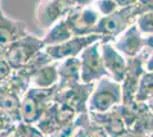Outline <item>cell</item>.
<instances>
[{"label": "cell", "mask_w": 153, "mask_h": 137, "mask_svg": "<svg viewBox=\"0 0 153 137\" xmlns=\"http://www.w3.org/2000/svg\"><path fill=\"white\" fill-rule=\"evenodd\" d=\"M137 17L138 13L135 5L120 7L114 13L102 16L96 25L94 33L101 36L102 44H113L122 32L134 24Z\"/></svg>", "instance_id": "1"}, {"label": "cell", "mask_w": 153, "mask_h": 137, "mask_svg": "<svg viewBox=\"0 0 153 137\" xmlns=\"http://www.w3.org/2000/svg\"><path fill=\"white\" fill-rule=\"evenodd\" d=\"M57 85L51 88H33L30 87L21 99V118L22 122L36 124L42 117L47 107L54 102Z\"/></svg>", "instance_id": "2"}, {"label": "cell", "mask_w": 153, "mask_h": 137, "mask_svg": "<svg viewBox=\"0 0 153 137\" xmlns=\"http://www.w3.org/2000/svg\"><path fill=\"white\" fill-rule=\"evenodd\" d=\"M122 103L121 84L104 77L95 82L88 99V112H108Z\"/></svg>", "instance_id": "3"}, {"label": "cell", "mask_w": 153, "mask_h": 137, "mask_svg": "<svg viewBox=\"0 0 153 137\" xmlns=\"http://www.w3.org/2000/svg\"><path fill=\"white\" fill-rule=\"evenodd\" d=\"M46 47L44 40L37 38L32 34H27L15 41L8 47L4 59L9 63L14 71H19L31 61V59L38 52Z\"/></svg>", "instance_id": "4"}, {"label": "cell", "mask_w": 153, "mask_h": 137, "mask_svg": "<svg viewBox=\"0 0 153 137\" xmlns=\"http://www.w3.org/2000/svg\"><path fill=\"white\" fill-rule=\"evenodd\" d=\"M76 118V114L68 106L57 102H51L42 117L36 124V127L46 137H51L73 124Z\"/></svg>", "instance_id": "5"}, {"label": "cell", "mask_w": 153, "mask_h": 137, "mask_svg": "<svg viewBox=\"0 0 153 137\" xmlns=\"http://www.w3.org/2000/svg\"><path fill=\"white\" fill-rule=\"evenodd\" d=\"M119 109L127 129L143 136H149L153 131V113L146 103L135 101L131 104H120Z\"/></svg>", "instance_id": "6"}, {"label": "cell", "mask_w": 153, "mask_h": 137, "mask_svg": "<svg viewBox=\"0 0 153 137\" xmlns=\"http://www.w3.org/2000/svg\"><path fill=\"white\" fill-rule=\"evenodd\" d=\"M78 57L80 59V80L82 84H94L104 77H110L101 55V41L85 48Z\"/></svg>", "instance_id": "7"}, {"label": "cell", "mask_w": 153, "mask_h": 137, "mask_svg": "<svg viewBox=\"0 0 153 137\" xmlns=\"http://www.w3.org/2000/svg\"><path fill=\"white\" fill-rule=\"evenodd\" d=\"M152 50L153 48H147L133 59H127V73L121 82V104H131L136 101L135 96L138 88V84L143 73L145 72V62Z\"/></svg>", "instance_id": "8"}, {"label": "cell", "mask_w": 153, "mask_h": 137, "mask_svg": "<svg viewBox=\"0 0 153 137\" xmlns=\"http://www.w3.org/2000/svg\"><path fill=\"white\" fill-rule=\"evenodd\" d=\"M101 17L102 15L96 9V7L90 5L72 9L63 17V21L72 37H81L94 34V30Z\"/></svg>", "instance_id": "9"}, {"label": "cell", "mask_w": 153, "mask_h": 137, "mask_svg": "<svg viewBox=\"0 0 153 137\" xmlns=\"http://www.w3.org/2000/svg\"><path fill=\"white\" fill-rule=\"evenodd\" d=\"M126 59H133L147 48H153V37H145L136 23L131 24L112 44Z\"/></svg>", "instance_id": "10"}, {"label": "cell", "mask_w": 153, "mask_h": 137, "mask_svg": "<svg viewBox=\"0 0 153 137\" xmlns=\"http://www.w3.org/2000/svg\"><path fill=\"white\" fill-rule=\"evenodd\" d=\"M94 84H82L79 82L76 85H72L66 88L58 89L55 94L54 102H57L61 104L68 106L76 116L88 112V99L94 89Z\"/></svg>", "instance_id": "11"}, {"label": "cell", "mask_w": 153, "mask_h": 137, "mask_svg": "<svg viewBox=\"0 0 153 137\" xmlns=\"http://www.w3.org/2000/svg\"><path fill=\"white\" fill-rule=\"evenodd\" d=\"M96 41H101V36L96 33L81 37H72L57 45L46 46L44 50L53 61H62L70 57H78L85 48L95 44Z\"/></svg>", "instance_id": "12"}, {"label": "cell", "mask_w": 153, "mask_h": 137, "mask_svg": "<svg viewBox=\"0 0 153 137\" xmlns=\"http://www.w3.org/2000/svg\"><path fill=\"white\" fill-rule=\"evenodd\" d=\"M72 9L71 0H41L36 7V20L40 27L48 30Z\"/></svg>", "instance_id": "13"}, {"label": "cell", "mask_w": 153, "mask_h": 137, "mask_svg": "<svg viewBox=\"0 0 153 137\" xmlns=\"http://www.w3.org/2000/svg\"><path fill=\"white\" fill-rule=\"evenodd\" d=\"M27 34L25 23L8 17L0 7V57H4L12 44Z\"/></svg>", "instance_id": "14"}, {"label": "cell", "mask_w": 153, "mask_h": 137, "mask_svg": "<svg viewBox=\"0 0 153 137\" xmlns=\"http://www.w3.org/2000/svg\"><path fill=\"white\" fill-rule=\"evenodd\" d=\"M101 55L110 78L121 84L127 73V59L122 56L112 44L101 42Z\"/></svg>", "instance_id": "15"}, {"label": "cell", "mask_w": 153, "mask_h": 137, "mask_svg": "<svg viewBox=\"0 0 153 137\" xmlns=\"http://www.w3.org/2000/svg\"><path fill=\"white\" fill-rule=\"evenodd\" d=\"M89 117L91 121L102 127L108 137L114 136L126 129V124L121 117L119 105L108 112H102V113L89 112Z\"/></svg>", "instance_id": "16"}, {"label": "cell", "mask_w": 153, "mask_h": 137, "mask_svg": "<svg viewBox=\"0 0 153 137\" xmlns=\"http://www.w3.org/2000/svg\"><path fill=\"white\" fill-rule=\"evenodd\" d=\"M79 82H81L79 57H70L58 61V89L66 88Z\"/></svg>", "instance_id": "17"}, {"label": "cell", "mask_w": 153, "mask_h": 137, "mask_svg": "<svg viewBox=\"0 0 153 137\" xmlns=\"http://www.w3.org/2000/svg\"><path fill=\"white\" fill-rule=\"evenodd\" d=\"M58 82V61H54L36 71L30 78V87L51 88Z\"/></svg>", "instance_id": "18"}, {"label": "cell", "mask_w": 153, "mask_h": 137, "mask_svg": "<svg viewBox=\"0 0 153 137\" xmlns=\"http://www.w3.org/2000/svg\"><path fill=\"white\" fill-rule=\"evenodd\" d=\"M70 38H72V36H71L68 26L65 25L63 19H62L61 21H58L57 23H55L51 29L47 30V33L42 38V40H44L46 46H51L64 42Z\"/></svg>", "instance_id": "19"}, {"label": "cell", "mask_w": 153, "mask_h": 137, "mask_svg": "<svg viewBox=\"0 0 153 137\" xmlns=\"http://www.w3.org/2000/svg\"><path fill=\"white\" fill-rule=\"evenodd\" d=\"M51 62H54V61H53V59L48 56V54L42 49V50H40V52L37 53V54L31 59V61H30L23 69H21L19 71L22 72L24 76H26L27 78L30 79L34 72L38 71L39 69L44 67L45 65L49 64Z\"/></svg>", "instance_id": "20"}, {"label": "cell", "mask_w": 153, "mask_h": 137, "mask_svg": "<svg viewBox=\"0 0 153 137\" xmlns=\"http://www.w3.org/2000/svg\"><path fill=\"white\" fill-rule=\"evenodd\" d=\"M153 94V72L145 71L138 84V88L136 91L135 99L137 102L145 103L150 96Z\"/></svg>", "instance_id": "21"}, {"label": "cell", "mask_w": 153, "mask_h": 137, "mask_svg": "<svg viewBox=\"0 0 153 137\" xmlns=\"http://www.w3.org/2000/svg\"><path fill=\"white\" fill-rule=\"evenodd\" d=\"M140 31L145 37H153V10L140 15L135 22Z\"/></svg>", "instance_id": "22"}, {"label": "cell", "mask_w": 153, "mask_h": 137, "mask_svg": "<svg viewBox=\"0 0 153 137\" xmlns=\"http://www.w3.org/2000/svg\"><path fill=\"white\" fill-rule=\"evenodd\" d=\"M14 137H46L36 127V124L19 122L14 128Z\"/></svg>", "instance_id": "23"}, {"label": "cell", "mask_w": 153, "mask_h": 137, "mask_svg": "<svg viewBox=\"0 0 153 137\" xmlns=\"http://www.w3.org/2000/svg\"><path fill=\"white\" fill-rule=\"evenodd\" d=\"M93 5L100 12L102 16H106L110 14L114 13L118 8H120L115 0H95Z\"/></svg>", "instance_id": "24"}, {"label": "cell", "mask_w": 153, "mask_h": 137, "mask_svg": "<svg viewBox=\"0 0 153 137\" xmlns=\"http://www.w3.org/2000/svg\"><path fill=\"white\" fill-rule=\"evenodd\" d=\"M14 70L4 57H0V82L6 81L13 74Z\"/></svg>", "instance_id": "25"}, {"label": "cell", "mask_w": 153, "mask_h": 137, "mask_svg": "<svg viewBox=\"0 0 153 137\" xmlns=\"http://www.w3.org/2000/svg\"><path fill=\"white\" fill-rule=\"evenodd\" d=\"M135 7H136V10L140 16L146 12L153 10V0H138L135 4Z\"/></svg>", "instance_id": "26"}, {"label": "cell", "mask_w": 153, "mask_h": 137, "mask_svg": "<svg viewBox=\"0 0 153 137\" xmlns=\"http://www.w3.org/2000/svg\"><path fill=\"white\" fill-rule=\"evenodd\" d=\"M94 1L95 0H71V4H72L73 8H81V7L93 5Z\"/></svg>", "instance_id": "27"}, {"label": "cell", "mask_w": 153, "mask_h": 137, "mask_svg": "<svg viewBox=\"0 0 153 137\" xmlns=\"http://www.w3.org/2000/svg\"><path fill=\"white\" fill-rule=\"evenodd\" d=\"M112 137H147V136H143V135H140V134H137V133H134L133 130H130V129H125V130H122L121 133H119V134H117L114 136Z\"/></svg>", "instance_id": "28"}, {"label": "cell", "mask_w": 153, "mask_h": 137, "mask_svg": "<svg viewBox=\"0 0 153 137\" xmlns=\"http://www.w3.org/2000/svg\"><path fill=\"white\" fill-rule=\"evenodd\" d=\"M145 71L153 72V50L145 62Z\"/></svg>", "instance_id": "29"}, {"label": "cell", "mask_w": 153, "mask_h": 137, "mask_svg": "<svg viewBox=\"0 0 153 137\" xmlns=\"http://www.w3.org/2000/svg\"><path fill=\"white\" fill-rule=\"evenodd\" d=\"M117 4L119 5V7H127V6H131V5H135L138 0H115Z\"/></svg>", "instance_id": "30"}, {"label": "cell", "mask_w": 153, "mask_h": 137, "mask_svg": "<svg viewBox=\"0 0 153 137\" xmlns=\"http://www.w3.org/2000/svg\"><path fill=\"white\" fill-rule=\"evenodd\" d=\"M145 103H146V105L149 106V109H150V110H151V112L153 113V94L150 96V98L147 99Z\"/></svg>", "instance_id": "31"}, {"label": "cell", "mask_w": 153, "mask_h": 137, "mask_svg": "<svg viewBox=\"0 0 153 137\" xmlns=\"http://www.w3.org/2000/svg\"><path fill=\"white\" fill-rule=\"evenodd\" d=\"M147 137H153V131H152V133H151V134H150V135H149Z\"/></svg>", "instance_id": "32"}]
</instances>
